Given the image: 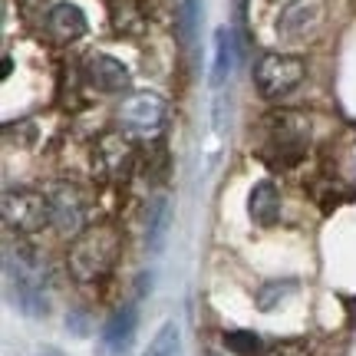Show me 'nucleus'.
<instances>
[{
    "mask_svg": "<svg viewBox=\"0 0 356 356\" xmlns=\"http://www.w3.org/2000/svg\"><path fill=\"white\" fill-rule=\"evenodd\" d=\"M122 254V234L113 225H89L70 241L66 267L76 284H102L119 264Z\"/></svg>",
    "mask_w": 356,
    "mask_h": 356,
    "instance_id": "f257e3e1",
    "label": "nucleus"
},
{
    "mask_svg": "<svg viewBox=\"0 0 356 356\" xmlns=\"http://www.w3.org/2000/svg\"><path fill=\"white\" fill-rule=\"evenodd\" d=\"M310 149V119L297 109H274L261 122V155L270 165L291 168Z\"/></svg>",
    "mask_w": 356,
    "mask_h": 356,
    "instance_id": "f03ea898",
    "label": "nucleus"
},
{
    "mask_svg": "<svg viewBox=\"0 0 356 356\" xmlns=\"http://www.w3.org/2000/svg\"><path fill=\"white\" fill-rule=\"evenodd\" d=\"M3 274H7V287H10L13 304L24 310L26 317H47L50 310V293H47V264L40 261L30 248H17L13 251L7 244V257H3Z\"/></svg>",
    "mask_w": 356,
    "mask_h": 356,
    "instance_id": "7ed1b4c3",
    "label": "nucleus"
},
{
    "mask_svg": "<svg viewBox=\"0 0 356 356\" xmlns=\"http://www.w3.org/2000/svg\"><path fill=\"white\" fill-rule=\"evenodd\" d=\"M3 225L17 234H37V231L53 225V204L47 191L37 188H10L3 191V204H0Z\"/></svg>",
    "mask_w": 356,
    "mask_h": 356,
    "instance_id": "20e7f679",
    "label": "nucleus"
},
{
    "mask_svg": "<svg viewBox=\"0 0 356 356\" xmlns=\"http://www.w3.org/2000/svg\"><path fill=\"white\" fill-rule=\"evenodd\" d=\"M304 73H307V66L300 56H291V53H267L254 66V83L264 99L280 102L284 96H291L293 89L304 83Z\"/></svg>",
    "mask_w": 356,
    "mask_h": 356,
    "instance_id": "39448f33",
    "label": "nucleus"
},
{
    "mask_svg": "<svg viewBox=\"0 0 356 356\" xmlns=\"http://www.w3.org/2000/svg\"><path fill=\"white\" fill-rule=\"evenodd\" d=\"M323 26V0H287L280 7L277 33L287 43H304L317 37Z\"/></svg>",
    "mask_w": 356,
    "mask_h": 356,
    "instance_id": "423d86ee",
    "label": "nucleus"
},
{
    "mask_svg": "<svg viewBox=\"0 0 356 356\" xmlns=\"http://www.w3.org/2000/svg\"><path fill=\"white\" fill-rule=\"evenodd\" d=\"M136 162V152H132V142L122 136V132H109L96 142L92 149V172L102 178V181H122L129 175V168Z\"/></svg>",
    "mask_w": 356,
    "mask_h": 356,
    "instance_id": "0eeeda50",
    "label": "nucleus"
},
{
    "mask_svg": "<svg viewBox=\"0 0 356 356\" xmlns=\"http://www.w3.org/2000/svg\"><path fill=\"white\" fill-rule=\"evenodd\" d=\"M119 119L122 126L132 129V132H142V136H152L165 126L168 119V102L159 96V92H136L122 102L119 109Z\"/></svg>",
    "mask_w": 356,
    "mask_h": 356,
    "instance_id": "6e6552de",
    "label": "nucleus"
},
{
    "mask_svg": "<svg viewBox=\"0 0 356 356\" xmlns=\"http://www.w3.org/2000/svg\"><path fill=\"white\" fill-rule=\"evenodd\" d=\"M53 204V228L63 231V234H73L76 238L79 231H86V198L76 185L70 181H56L47 188Z\"/></svg>",
    "mask_w": 356,
    "mask_h": 356,
    "instance_id": "1a4fd4ad",
    "label": "nucleus"
},
{
    "mask_svg": "<svg viewBox=\"0 0 356 356\" xmlns=\"http://www.w3.org/2000/svg\"><path fill=\"white\" fill-rule=\"evenodd\" d=\"M136 327H139L136 307H119L99 330V356H129L136 343Z\"/></svg>",
    "mask_w": 356,
    "mask_h": 356,
    "instance_id": "9d476101",
    "label": "nucleus"
},
{
    "mask_svg": "<svg viewBox=\"0 0 356 356\" xmlns=\"http://www.w3.org/2000/svg\"><path fill=\"white\" fill-rule=\"evenodd\" d=\"M47 37L53 43H76V40L86 37V13L79 10L76 3H70V0H60V3H53L50 10H47Z\"/></svg>",
    "mask_w": 356,
    "mask_h": 356,
    "instance_id": "9b49d317",
    "label": "nucleus"
},
{
    "mask_svg": "<svg viewBox=\"0 0 356 356\" xmlns=\"http://www.w3.org/2000/svg\"><path fill=\"white\" fill-rule=\"evenodd\" d=\"M89 73V83L99 89V92H109V96H119V92H126L132 86V73H129V66L122 60H115L109 53H96L86 66Z\"/></svg>",
    "mask_w": 356,
    "mask_h": 356,
    "instance_id": "f8f14e48",
    "label": "nucleus"
},
{
    "mask_svg": "<svg viewBox=\"0 0 356 356\" xmlns=\"http://www.w3.org/2000/svg\"><path fill=\"white\" fill-rule=\"evenodd\" d=\"M168 228H172V202L165 195H155L149 208H145V248L159 254L168 241Z\"/></svg>",
    "mask_w": 356,
    "mask_h": 356,
    "instance_id": "ddd939ff",
    "label": "nucleus"
},
{
    "mask_svg": "<svg viewBox=\"0 0 356 356\" xmlns=\"http://www.w3.org/2000/svg\"><path fill=\"white\" fill-rule=\"evenodd\" d=\"M248 215L254 225L261 228H270V225H277L280 218V191L274 181H257L251 195H248Z\"/></svg>",
    "mask_w": 356,
    "mask_h": 356,
    "instance_id": "4468645a",
    "label": "nucleus"
},
{
    "mask_svg": "<svg viewBox=\"0 0 356 356\" xmlns=\"http://www.w3.org/2000/svg\"><path fill=\"white\" fill-rule=\"evenodd\" d=\"M238 37H234V30L228 26H218L215 30V66H211V86H225L228 76L234 73V66H238Z\"/></svg>",
    "mask_w": 356,
    "mask_h": 356,
    "instance_id": "2eb2a0df",
    "label": "nucleus"
},
{
    "mask_svg": "<svg viewBox=\"0 0 356 356\" xmlns=\"http://www.w3.org/2000/svg\"><path fill=\"white\" fill-rule=\"evenodd\" d=\"M142 356H181V333H178V323L168 320L159 327V333L152 337V343L145 346Z\"/></svg>",
    "mask_w": 356,
    "mask_h": 356,
    "instance_id": "dca6fc26",
    "label": "nucleus"
},
{
    "mask_svg": "<svg viewBox=\"0 0 356 356\" xmlns=\"http://www.w3.org/2000/svg\"><path fill=\"white\" fill-rule=\"evenodd\" d=\"M113 24L119 33H139L145 26V13H142L139 0H115L113 3Z\"/></svg>",
    "mask_w": 356,
    "mask_h": 356,
    "instance_id": "f3484780",
    "label": "nucleus"
},
{
    "mask_svg": "<svg viewBox=\"0 0 356 356\" xmlns=\"http://www.w3.org/2000/svg\"><path fill=\"white\" fill-rule=\"evenodd\" d=\"M198 20H202V0H181L178 3V37L188 50L198 37Z\"/></svg>",
    "mask_w": 356,
    "mask_h": 356,
    "instance_id": "a211bd4d",
    "label": "nucleus"
},
{
    "mask_svg": "<svg viewBox=\"0 0 356 356\" xmlns=\"http://www.w3.org/2000/svg\"><path fill=\"white\" fill-rule=\"evenodd\" d=\"M293 291H297V280H267L264 287L257 291L254 300L261 310H274V307H277L280 300H287Z\"/></svg>",
    "mask_w": 356,
    "mask_h": 356,
    "instance_id": "6ab92c4d",
    "label": "nucleus"
},
{
    "mask_svg": "<svg viewBox=\"0 0 356 356\" xmlns=\"http://www.w3.org/2000/svg\"><path fill=\"white\" fill-rule=\"evenodd\" d=\"M225 346L231 353H241V356H261L264 346L257 340V333H248V330H231L225 333Z\"/></svg>",
    "mask_w": 356,
    "mask_h": 356,
    "instance_id": "aec40b11",
    "label": "nucleus"
},
{
    "mask_svg": "<svg viewBox=\"0 0 356 356\" xmlns=\"http://www.w3.org/2000/svg\"><path fill=\"white\" fill-rule=\"evenodd\" d=\"M261 356H310V346L304 340H280V343L264 346Z\"/></svg>",
    "mask_w": 356,
    "mask_h": 356,
    "instance_id": "412c9836",
    "label": "nucleus"
},
{
    "mask_svg": "<svg viewBox=\"0 0 356 356\" xmlns=\"http://www.w3.org/2000/svg\"><path fill=\"white\" fill-rule=\"evenodd\" d=\"M40 356H63V353H60V350H43Z\"/></svg>",
    "mask_w": 356,
    "mask_h": 356,
    "instance_id": "4be33fe9",
    "label": "nucleus"
},
{
    "mask_svg": "<svg viewBox=\"0 0 356 356\" xmlns=\"http://www.w3.org/2000/svg\"><path fill=\"white\" fill-rule=\"evenodd\" d=\"M234 3H238V13L244 17V3H248V0H234Z\"/></svg>",
    "mask_w": 356,
    "mask_h": 356,
    "instance_id": "5701e85b",
    "label": "nucleus"
}]
</instances>
